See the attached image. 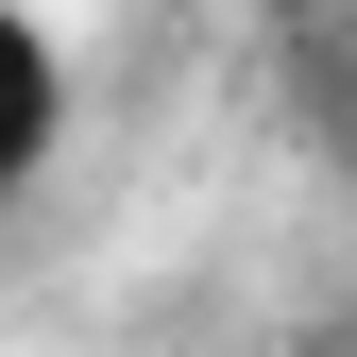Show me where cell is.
I'll use <instances>...</instances> for the list:
<instances>
[]
</instances>
